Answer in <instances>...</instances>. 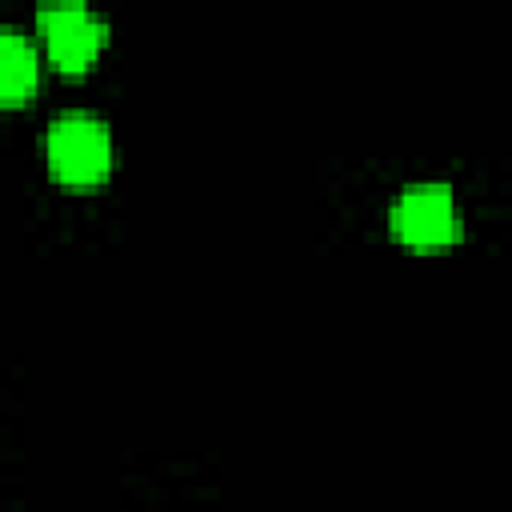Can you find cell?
Masks as SVG:
<instances>
[{
  "label": "cell",
  "mask_w": 512,
  "mask_h": 512,
  "mask_svg": "<svg viewBox=\"0 0 512 512\" xmlns=\"http://www.w3.org/2000/svg\"><path fill=\"white\" fill-rule=\"evenodd\" d=\"M388 224H392V236L408 248H444L460 240L456 200L440 184H420V188L400 192Z\"/></svg>",
  "instance_id": "cell-2"
},
{
  "label": "cell",
  "mask_w": 512,
  "mask_h": 512,
  "mask_svg": "<svg viewBox=\"0 0 512 512\" xmlns=\"http://www.w3.org/2000/svg\"><path fill=\"white\" fill-rule=\"evenodd\" d=\"M48 168L60 184L92 188L112 172V136L96 116L68 112L44 136Z\"/></svg>",
  "instance_id": "cell-1"
},
{
  "label": "cell",
  "mask_w": 512,
  "mask_h": 512,
  "mask_svg": "<svg viewBox=\"0 0 512 512\" xmlns=\"http://www.w3.org/2000/svg\"><path fill=\"white\" fill-rule=\"evenodd\" d=\"M36 76H40V64H36L32 44L20 32L8 28L0 36V100L4 104H20L36 88Z\"/></svg>",
  "instance_id": "cell-4"
},
{
  "label": "cell",
  "mask_w": 512,
  "mask_h": 512,
  "mask_svg": "<svg viewBox=\"0 0 512 512\" xmlns=\"http://www.w3.org/2000/svg\"><path fill=\"white\" fill-rule=\"evenodd\" d=\"M40 36L48 60L60 72H84L100 56L108 40V24L92 16L84 4H56V8H40Z\"/></svg>",
  "instance_id": "cell-3"
}]
</instances>
